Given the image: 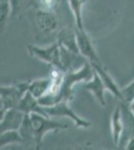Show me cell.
Segmentation results:
<instances>
[{
  "label": "cell",
  "mask_w": 134,
  "mask_h": 150,
  "mask_svg": "<svg viewBox=\"0 0 134 150\" xmlns=\"http://www.w3.org/2000/svg\"><path fill=\"white\" fill-rule=\"evenodd\" d=\"M94 69L90 62H86L80 68L74 71H66L64 73L61 87L54 99V104L59 101H70L73 98V86L79 82H85L92 78ZM53 104V105H54Z\"/></svg>",
  "instance_id": "cell-1"
},
{
  "label": "cell",
  "mask_w": 134,
  "mask_h": 150,
  "mask_svg": "<svg viewBox=\"0 0 134 150\" xmlns=\"http://www.w3.org/2000/svg\"><path fill=\"white\" fill-rule=\"evenodd\" d=\"M30 118L33 124L34 139H35L34 143L36 145V149L41 148L43 138L48 132H58L59 130L68 127V125L65 123L52 120L50 119V117L38 113H30Z\"/></svg>",
  "instance_id": "cell-2"
},
{
  "label": "cell",
  "mask_w": 134,
  "mask_h": 150,
  "mask_svg": "<svg viewBox=\"0 0 134 150\" xmlns=\"http://www.w3.org/2000/svg\"><path fill=\"white\" fill-rule=\"evenodd\" d=\"M27 50L30 56L35 57L37 59L44 61L46 63L52 65L53 67H57L62 71L66 72L61 63L60 59V47L57 42L47 47H39L35 45H27Z\"/></svg>",
  "instance_id": "cell-3"
},
{
  "label": "cell",
  "mask_w": 134,
  "mask_h": 150,
  "mask_svg": "<svg viewBox=\"0 0 134 150\" xmlns=\"http://www.w3.org/2000/svg\"><path fill=\"white\" fill-rule=\"evenodd\" d=\"M68 103L69 101L62 100L55 103L54 105L43 106V107H44L46 113L49 115V117H68L75 123L77 127L84 128V129L91 126V123L88 120H85L79 115H77Z\"/></svg>",
  "instance_id": "cell-4"
},
{
  "label": "cell",
  "mask_w": 134,
  "mask_h": 150,
  "mask_svg": "<svg viewBox=\"0 0 134 150\" xmlns=\"http://www.w3.org/2000/svg\"><path fill=\"white\" fill-rule=\"evenodd\" d=\"M28 86L29 82H20L10 86L0 85V97L2 99L4 108H17L19 101L28 90Z\"/></svg>",
  "instance_id": "cell-5"
},
{
  "label": "cell",
  "mask_w": 134,
  "mask_h": 150,
  "mask_svg": "<svg viewBox=\"0 0 134 150\" xmlns=\"http://www.w3.org/2000/svg\"><path fill=\"white\" fill-rule=\"evenodd\" d=\"M75 33H76L77 45H78L80 54L86 60H88V62H90V63L102 64L96 51H95L93 43H92L88 34L86 33L85 29L84 30H80V29L76 27L75 28Z\"/></svg>",
  "instance_id": "cell-6"
},
{
  "label": "cell",
  "mask_w": 134,
  "mask_h": 150,
  "mask_svg": "<svg viewBox=\"0 0 134 150\" xmlns=\"http://www.w3.org/2000/svg\"><path fill=\"white\" fill-rule=\"evenodd\" d=\"M24 113L18 108L6 109L2 120L0 121V133L11 130H18L23 121Z\"/></svg>",
  "instance_id": "cell-7"
},
{
  "label": "cell",
  "mask_w": 134,
  "mask_h": 150,
  "mask_svg": "<svg viewBox=\"0 0 134 150\" xmlns=\"http://www.w3.org/2000/svg\"><path fill=\"white\" fill-rule=\"evenodd\" d=\"M82 86H83L87 91H89V92L94 96L95 99L98 101L101 106L106 105L105 97H104L106 87H105V85H104L102 79L100 78V76H99V74L97 73L95 70H94V73H93L92 78L89 79V80H87V81H85Z\"/></svg>",
  "instance_id": "cell-8"
},
{
  "label": "cell",
  "mask_w": 134,
  "mask_h": 150,
  "mask_svg": "<svg viewBox=\"0 0 134 150\" xmlns=\"http://www.w3.org/2000/svg\"><path fill=\"white\" fill-rule=\"evenodd\" d=\"M35 21L38 28L43 33H51L58 26V20L54 11H47L37 9L35 14Z\"/></svg>",
  "instance_id": "cell-9"
},
{
  "label": "cell",
  "mask_w": 134,
  "mask_h": 150,
  "mask_svg": "<svg viewBox=\"0 0 134 150\" xmlns=\"http://www.w3.org/2000/svg\"><path fill=\"white\" fill-rule=\"evenodd\" d=\"M17 108L19 110H21L24 114H30V113H38V114H42L44 116L49 117V115L46 113V111L44 110V107L39 103L38 99L33 96V94L31 92H29L27 90L25 92V94L22 96L21 100L19 101Z\"/></svg>",
  "instance_id": "cell-10"
},
{
  "label": "cell",
  "mask_w": 134,
  "mask_h": 150,
  "mask_svg": "<svg viewBox=\"0 0 134 150\" xmlns=\"http://www.w3.org/2000/svg\"><path fill=\"white\" fill-rule=\"evenodd\" d=\"M124 131V122L122 115V108L121 106H117L114 109L111 116V134L112 140L115 146H119L121 141V137Z\"/></svg>",
  "instance_id": "cell-11"
},
{
  "label": "cell",
  "mask_w": 134,
  "mask_h": 150,
  "mask_svg": "<svg viewBox=\"0 0 134 150\" xmlns=\"http://www.w3.org/2000/svg\"><path fill=\"white\" fill-rule=\"evenodd\" d=\"M57 43L69 51L80 54L75 29L73 30L71 28H63L62 30H60L57 34Z\"/></svg>",
  "instance_id": "cell-12"
},
{
  "label": "cell",
  "mask_w": 134,
  "mask_h": 150,
  "mask_svg": "<svg viewBox=\"0 0 134 150\" xmlns=\"http://www.w3.org/2000/svg\"><path fill=\"white\" fill-rule=\"evenodd\" d=\"M90 64L92 65V67L94 68L95 71L99 74V76H100V78L102 79L104 85L106 87V90H108L109 92H111L116 98L122 101L121 89L117 86V84L115 83V81L113 80V78L110 76V74L105 70V68L103 67V65L97 64V63H90Z\"/></svg>",
  "instance_id": "cell-13"
},
{
  "label": "cell",
  "mask_w": 134,
  "mask_h": 150,
  "mask_svg": "<svg viewBox=\"0 0 134 150\" xmlns=\"http://www.w3.org/2000/svg\"><path fill=\"white\" fill-rule=\"evenodd\" d=\"M51 85V78L49 76L47 78L35 79V80L29 81L28 91L33 94L37 99L44 96L49 90V87Z\"/></svg>",
  "instance_id": "cell-14"
},
{
  "label": "cell",
  "mask_w": 134,
  "mask_h": 150,
  "mask_svg": "<svg viewBox=\"0 0 134 150\" xmlns=\"http://www.w3.org/2000/svg\"><path fill=\"white\" fill-rule=\"evenodd\" d=\"M11 16L21 17L32 8H36L35 0H10Z\"/></svg>",
  "instance_id": "cell-15"
},
{
  "label": "cell",
  "mask_w": 134,
  "mask_h": 150,
  "mask_svg": "<svg viewBox=\"0 0 134 150\" xmlns=\"http://www.w3.org/2000/svg\"><path fill=\"white\" fill-rule=\"evenodd\" d=\"M86 0H68V4L71 9V12L74 16L76 27L80 30H84L83 23V8Z\"/></svg>",
  "instance_id": "cell-16"
},
{
  "label": "cell",
  "mask_w": 134,
  "mask_h": 150,
  "mask_svg": "<svg viewBox=\"0 0 134 150\" xmlns=\"http://www.w3.org/2000/svg\"><path fill=\"white\" fill-rule=\"evenodd\" d=\"M23 141H34V129L33 124L31 121L30 114H25L23 118V121L21 123L20 127L18 129Z\"/></svg>",
  "instance_id": "cell-17"
},
{
  "label": "cell",
  "mask_w": 134,
  "mask_h": 150,
  "mask_svg": "<svg viewBox=\"0 0 134 150\" xmlns=\"http://www.w3.org/2000/svg\"><path fill=\"white\" fill-rule=\"evenodd\" d=\"M23 139L21 137L18 130H11V131H5L0 133V149L3 146L13 143H21Z\"/></svg>",
  "instance_id": "cell-18"
},
{
  "label": "cell",
  "mask_w": 134,
  "mask_h": 150,
  "mask_svg": "<svg viewBox=\"0 0 134 150\" xmlns=\"http://www.w3.org/2000/svg\"><path fill=\"white\" fill-rule=\"evenodd\" d=\"M11 15V9L9 2L0 4V33H3L5 31L7 21L9 16Z\"/></svg>",
  "instance_id": "cell-19"
},
{
  "label": "cell",
  "mask_w": 134,
  "mask_h": 150,
  "mask_svg": "<svg viewBox=\"0 0 134 150\" xmlns=\"http://www.w3.org/2000/svg\"><path fill=\"white\" fill-rule=\"evenodd\" d=\"M61 0H35L36 8L41 10L54 11L59 6Z\"/></svg>",
  "instance_id": "cell-20"
},
{
  "label": "cell",
  "mask_w": 134,
  "mask_h": 150,
  "mask_svg": "<svg viewBox=\"0 0 134 150\" xmlns=\"http://www.w3.org/2000/svg\"><path fill=\"white\" fill-rule=\"evenodd\" d=\"M128 108H129V110L132 112V114L134 115V99L130 103H128Z\"/></svg>",
  "instance_id": "cell-21"
},
{
  "label": "cell",
  "mask_w": 134,
  "mask_h": 150,
  "mask_svg": "<svg viewBox=\"0 0 134 150\" xmlns=\"http://www.w3.org/2000/svg\"><path fill=\"white\" fill-rule=\"evenodd\" d=\"M5 111H6L5 108L0 107V121H1L2 118H3V116H4V113H5Z\"/></svg>",
  "instance_id": "cell-22"
},
{
  "label": "cell",
  "mask_w": 134,
  "mask_h": 150,
  "mask_svg": "<svg viewBox=\"0 0 134 150\" xmlns=\"http://www.w3.org/2000/svg\"><path fill=\"white\" fill-rule=\"evenodd\" d=\"M10 0H0V4L2 3H6V2H9Z\"/></svg>",
  "instance_id": "cell-23"
}]
</instances>
